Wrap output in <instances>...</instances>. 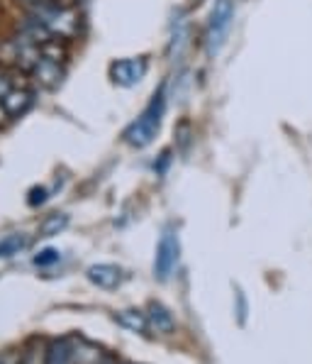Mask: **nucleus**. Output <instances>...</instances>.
Segmentation results:
<instances>
[{
    "instance_id": "f257e3e1",
    "label": "nucleus",
    "mask_w": 312,
    "mask_h": 364,
    "mask_svg": "<svg viewBox=\"0 0 312 364\" xmlns=\"http://www.w3.org/2000/svg\"><path fill=\"white\" fill-rule=\"evenodd\" d=\"M166 115V86H161L149 100L147 108L139 113V117L125 130V142L135 149H144L156 139L161 130V122Z\"/></svg>"
},
{
    "instance_id": "f03ea898",
    "label": "nucleus",
    "mask_w": 312,
    "mask_h": 364,
    "mask_svg": "<svg viewBox=\"0 0 312 364\" xmlns=\"http://www.w3.org/2000/svg\"><path fill=\"white\" fill-rule=\"evenodd\" d=\"M234 25V0H215L205 27V52L213 59L222 52Z\"/></svg>"
},
{
    "instance_id": "7ed1b4c3",
    "label": "nucleus",
    "mask_w": 312,
    "mask_h": 364,
    "mask_svg": "<svg viewBox=\"0 0 312 364\" xmlns=\"http://www.w3.org/2000/svg\"><path fill=\"white\" fill-rule=\"evenodd\" d=\"M35 18L49 30L52 37L71 39L78 32V13L71 8H61L54 3H44L35 8Z\"/></svg>"
},
{
    "instance_id": "20e7f679",
    "label": "nucleus",
    "mask_w": 312,
    "mask_h": 364,
    "mask_svg": "<svg viewBox=\"0 0 312 364\" xmlns=\"http://www.w3.org/2000/svg\"><path fill=\"white\" fill-rule=\"evenodd\" d=\"M178 259H181V240H178L176 230H164L159 245H156V257H154V274L166 282V279L174 274V269L178 267Z\"/></svg>"
},
{
    "instance_id": "39448f33",
    "label": "nucleus",
    "mask_w": 312,
    "mask_h": 364,
    "mask_svg": "<svg viewBox=\"0 0 312 364\" xmlns=\"http://www.w3.org/2000/svg\"><path fill=\"white\" fill-rule=\"evenodd\" d=\"M149 61L147 57H132V59H117L110 64V78L113 83L122 88H132L147 76Z\"/></svg>"
},
{
    "instance_id": "423d86ee",
    "label": "nucleus",
    "mask_w": 312,
    "mask_h": 364,
    "mask_svg": "<svg viewBox=\"0 0 312 364\" xmlns=\"http://www.w3.org/2000/svg\"><path fill=\"white\" fill-rule=\"evenodd\" d=\"M86 277L98 289H117L122 284V279H125V274H122V269L117 264H105L103 262V264L88 267Z\"/></svg>"
},
{
    "instance_id": "0eeeda50",
    "label": "nucleus",
    "mask_w": 312,
    "mask_h": 364,
    "mask_svg": "<svg viewBox=\"0 0 312 364\" xmlns=\"http://www.w3.org/2000/svg\"><path fill=\"white\" fill-rule=\"evenodd\" d=\"M32 76H35V81L39 83V86L52 91V88H57L61 83V78H64V69H61L59 61L39 57L37 64L32 66Z\"/></svg>"
},
{
    "instance_id": "6e6552de",
    "label": "nucleus",
    "mask_w": 312,
    "mask_h": 364,
    "mask_svg": "<svg viewBox=\"0 0 312 364\" xmlns=\"http://www.w3.org/2000/svg\"><path fill=\"white\" fill-rule=\"evenodd\" d=\"M76 340L74 338H59L47 345L44 364H74Z\"/></svg>"
},
{
    "instance_id": "1a4fd4ad",
    "label": "nucleus",
    "mask_w": 312,
    "mask_h": 364,
    "mask_svg": "<svg viewBox=\"0 0 312 364\" xmlns=\"http://www.w3.org/2000/svg\"><path fill=\"white\" fill-rule=\"evenodd\" d=\"M147 323H149V328L156 330V333H161V335H169V333H174V330H176L174 313H171L166 306H161V304H152V306H149Z\"/></svg>"
},
{
    "instance_id": "9d476101",
    "label": "nucleus",
    "mask_w": 312,
    "mask_h": 364,
    "mask_svg": "<svg viewBox=\"0 0 312 364\" xmlns=\"http://www.w3.org/2000/svg\"><path fill=\"white\" fill-rule=\"evenodd\" d=\"M32 91H27L25 86H15L13 91L8 93V96L3 98V105H5V113H8V117H20L25 115L27 110H30L32 105Z\"/></svg>"
},
{
    "instance_id": "9b49d317",
    "label": "nucleus",
    "mask_w": 312,
    "mask_h": 364,
    "mask_svg": "<svg viewBox=\"0 0 312 364\" xmlns=\"http://www.w3.org/2000/svg\"><path fill=\"white\" fill-rule=\"evenodd\" d=\"M69 223H71V218L66 215V213H52V215H47L37 225V235L39 237H57L59 232H64L66 228H69Z\"/></svg>"
},
{
    "instance_id": "f8f14e48",
    "label": "nucleus",
    "mask_w": 312,
    "mask_h": 364,
    "mask_svg": "<svg viewBox=\"0 0 312 364\" xmlns=\"http://www.w3.org/2000/svg\"><path fill=\"white\" fill-rule=\"evenodd\" d=\"M27 245H30V237H27L25 232L5 235V237L0 240V259H13L22 250H27Z\"/></svg>"
},
{
    "instance_id": "ddd939ff",
    "label": "nucleus",
    "mask_w": 312,
    "mask_h": 364,
    "mask_svg": "<svg viewBox=\"0 0 312 364\" xmlns=\"http://www.w3.org/2000/svg\"><path fill=\"white\" fill-rule=\"evenodd\" d=\"M115 321L120 323L122 328L132 330V333H144V330L149 328L147 313L135 311V308H130V311H117V313H115Z\"/></svg>"
},
{
    "instance_id": "4468645a",
    "label": "nucleus",
    "mask_w": 312,
    "mask_h": 364,
    "mask_svg": "<svg viewBox=\"0 0 312 364\" xmlns=\"http://www.w3.org/2000/svg\"><path fill=\"white\" fill-rule=\"evenodd\" d=\"M44 355H47V350L42 347V343L32 340V343L20 352V364H44Z\"/></svg>"
},
{
    "instance_id": "2eb2a0df",
    "label": "nucleus",
    "mask_w": 312,
    "mask_h": 364,
    "mask_svg": "<svg viewBox=\"0 0 312 364\" xmlns=\"http://www.w3.org/2000/svg\"><path fill=\"white\" fill-rule=\"evenodd\" d=\"M59 259H61V252L54 250V247H44V250H39L35 255V264L37 267H52V264H57Z\"/></svg>"
},
{
    "instance_id": "dca6fc26",
    "label": "nucleus",
    "mask_w": 312,
    "mask_h": 364,
    "mask_svg": "<svg viewBox=\"0 0 312 364\" xmlns=\"http://www.w3.org/2000/svg\"><path fill=\"white\" fill-rule=\"evenodd\" d=\"M13 88H15V83H13V71H8V69H3V66H0V100L8 96V93L13 91Z\"/></svg>"
},
{
    "instance_id": "f3484780",
    "label": "nucleus",
    "mask_w": 312,
    "mask_h": 364,
    "mask_svg": "<svg viewBox=\"0 0 312 364\" xmlns=\"http://www.w3.org/2000/svg\"><path fill=\"white\" fill-rule=\"evenodd\" d=\"M47 188H44V186H39V188H32V191H30V198H27V203H30V205H42L44 203V200H47Z\"/></svg>"
},
{
    "instance_id": "a211bd4d",
    "label": "nucleus",
    "mask_w": 312,
    "mask_h": 364,
    "mask_svg": "<svg viewBox=\"0 0 312 364\" xmlns=\"http://www.w3.org/2000/svg\"><path fill=\"white\" fill-rule=\"evenodd\" d=\"M0 364H20V352L18 350L0 352Z\"/></svg>"
},
{
    "instance_id": "6ab92c4d",
    "label": "nucleus",
    "mask_w": 312,
    "mask_h": 364,
    "mask_svg": "<svg viewBox=\"0 0 312 364\" xmlns=\"http://www.w3.org/2000/svg\"><path fill=\"white\" fill-rule=\"evenodd\" d=\"M22 3H30V5H37L39 0H22Z\"/></svg>"
}]
</instances>
